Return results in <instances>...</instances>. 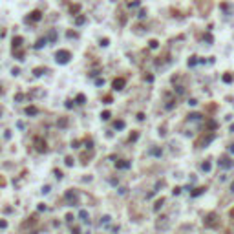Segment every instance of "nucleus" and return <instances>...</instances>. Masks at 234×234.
<instances>
[{
  "instance_id": "1",
  "label": "nucleus",
  "mask_w": 234,
  "mask_h": 234,
  "mask_svg": "<svg viewBox=\"0 0 234 234\" xmlns=\"http://www.w3.org/2000/svg\"><path fill=\"white\" fill-rule=\"evenodd\" d=\"M55 59H57V62H60V64H66V62L72 59V53L66 51V50H60V51L55 53Z\"/></svg>"
},
{
  "instance_id": "2",
  "label": "nucleus",
  "mask_w": 234,
  "mask_h": 234,
  "mask_svg": "<svg viewBox=\"0 0 234 234\" xmlns=\"http://www.w3.org/2000/svg\"><path fill=\"white\" fill-rule=\"evenodd\" d=\"M220 165H221L223 168H230V167H234V161H230L229 157H221V159H220Z\"/></svg>"
},
{
  "instance_id": "3",
  "label": "nucleus",
  "mask_w": 234,
  "mask_h": 234,
  "mask_svg": "<svg viewBox=\"0 0 234 234\" xmlns=\"http://www.w3.org/2000/svg\"><path fill=\"white\" fill-rule=\"evenodd\" d=\"M40 17H42L40 11H33V13H31L29 17L26 18V22H35V20H40Z\"/></svg>"
},
{
  "instance_id": "4",
  "label": "nucleus",
  "mask_w": 234,
  "mask_h": 234,
  "mask_svg": "<svg viewBox=\"0 0 234 234\" xmlns=\"http://www.w3.org/2000/svg\"><path fill=\"white\" fill-rule=\"evenodd\" d=\"M35 145L38 148V152H46V150H48V148H46V143L42 141V139H35Z\"/></svg>"
},
{
  "instance_id": "5",
  "label": "nucleus",
  "mask_w": 234,
  "mask_h": 234,
  "mask_svg": "<svg viewBox=\"0 0 234 234\" xmlns=\"http://www.w3.org/2000/svg\"><path fill=\"white\" fill-rule=\"evenodd\" d=\"M124 86V79H115L113 81V90H123Z\"/></svg>"
},
{
  "instance_id": "6",
  "label": "nucleus",
  "mask_w": 234,
  "mask_h": 234,
  "mask_svg": "<svg viewBox=\"0 0 234 234\" xmlns=\"http://www.w3.org/2000/svg\"><path fill=\"white\" fill-rule=\"evenodd\" d=\"M26 113H28V115H35V113H37V108H35V106H28V108H26Z\"/></svg>"
},
{
  "instance_id": "7",
  "label": "nucleus",
  "mask_w": 234,
  "mask_h": 234,
  "mask_svg": "<svg viewBox=\"0 0 234 234\" xmlns=\"http://www.w3.org/2000/svg\"><path fill=\"white\" fill-rule=\"evenodd\" d=\"M20 44H22V38H20V37H15V38H13V48H18Z\"/></svg>"
},
{
  "instance_id": "8",
  "label": "nucleus",
  "mask_w": 234,
  "mask_h": 234,
  "mask_svg": "<svg viewBox=\"0 0 234 234\" xmlns=\"http://www.w3.org/2000/svg\"><path fill=\"white\" fill-rule=\"evenodd\" d=\"M232 79H234V77H232L230 73H225V75H223V81H225V82H232Z\"/></svg>"
},
{
  "instance_id": "9",
  "label": "nucleus",
  "mask_w": 234,
  "mask_h": 234,
  "mask_svg": "<svg viewBox=\"0 0 234 234\" xmlns=\"http://www.w3.org/2000/svg\"><path fill=\"white\" fill-rule=\"evenodd\" d=\"M79 216L82 218L84 221H88V220H86V218H88V212H86V210H81V214H79Z\"/></svg>"
},
{
  "instance_id": "10",
  "label": "nucleus",
  "mask_w": 234,
  "mask_h": 234,
  "mask_svg": "<svg viewBox=\"0 0 234 234\" xmlns=\"http://www.w3.org/2000/svg\"><path fill=\"white\" fill-rule=\"evenodd\" d=\"M84 101H86V97H84V95H79V97H77V103H79V104H84Z\"/></svg>"
},
{
  "instance_id": "11",
  "label": "nucleus",
  "mask_w": 234,
  "mask_h": 234,
  "mask_svg": "<svg viewBox=\"0 0 234 234\" xmlns=\"http://www.w3.org/2000/svg\"><path fill=\"white\" fill-rule=\"evenodd\" d=\"M84 20H86V18H84V17H77V20H75V24H84Z\"/></svg>"
},
{
  "instance_id": "12",
  "label": "nucleus",
  "mask_w": 234,
  "mask_h": 234,
  "mask_svg": "<svg viewBox=\"0 0 234 234\" xmlns=\"http://www.w3.org/2000/svg\"><path fill=\"white\" fill-rule=\"evenodd\" d=\"M44 44H46V40H44V38H42V40H38V42L35 44V48H42Z\"/></svg>"
},
{
  "instance_id": "13",
  "label": "nucleus",
  "mask_w": 234,
  "mask_h": 234,
  "mask_svg": "<svg viewBox=\"0 0 234 234\" xmlns=\"http://www.w3.org/2000/svg\"><path fill=\"white\" fill-rule=\"evenodd\" d=\"M148 44H150V48H157V46H159V42H157V40H150Z\"/></svg>"
},
{
  "instance_id": "14",
  "label": "nucleus",
  "mask_w": 234,
  "mask_h": 234,
  "mask_svg": "<svg viewBox=\"0 0 234 234\" xmlns=\"http://www.w3.org/2000/svg\"><path fill=\"white\" fill-rule=\"evenodd\" d=\"M115 128H124V121H117L115 123Z\"/></svg>"
},
{
  "instance_id": "15",
  "label": "nucleus",
  "mask_w": 234,
  "mask_h": 234,
  "mask_svg": "<svg viewBox=\"0 0 234 234\" xmlns=\"http://www.w3.org/2000/svg\"><path fill=\"white\" fill-rule=\"evenodd\" d=\"M42 72H46L44 68H37V69H35V75H42Z\"/></svg>"
},
{
  "instance_id": "16",
  "label": "nucleus",
  "mask_w": 234,
  "mask_h": 234,
  "mask_svg": "<svg viewBox=\"0 0 234 234\" xmlns=\"http://www.w3.org/2000/svg\"><path fill=\"white\" fill-rule=\"evenodd\" d=\"M7 227V221L6 220H0V229H6Z\"/></svg>"
},
{
  "instance_id": "17",
  "label": "nucleus",
  "mask_w": 234,
  "mask_h": 234,
  "mask_svg": "<svg viewBox=\"0 0 234 234\" xmlns=\"http://www.w3.org/2000/svg\"><path fill=\"white\" fill-rule=\"evenodd\" d=\"M101 117H103V119H104V121H106V119H110V112H104V113H103V115H101Z\"/></svg>"
},
{
  "instance_id": "18",
  "label": "nucleus",
  "mask_w": 234,
  "mask_h": 234,
  "mask_svg": "<svg viewBox=\"0 0 234 234\" xmlns=\"http://www.w3.org/2000/svg\"><path fill=\"white\" fill-rule=\"evenodd\" d=\"M189 104H190V106H196V104H198V101H196V99H190V101H189Z\"/></svg>"
},
{
  "instance_id": "19",
  "label": "nucleus",
  "mask_w": 234,
  "mask_h": 234,
  "mask_svg": "<svg viewBox=\"0 0 234 234\" xmlns=\"http://www.w3.org/2000/svg\"><path fill=\"white\" fill-rule=\"evenodd\" d=\"M139 17L145 18V17H146V11H145V9H141V11H139Z\"/></svg>"
},
{
  "instance_id": "20",
  "label": "nucleus",
  "mask_w": 234,
  "mask_h": 234,
  "mask_svg": "<svg viewBox=\"0 0 234 234\" xmlns=\"http://www.w3.org/2000/svg\"><path fill=\"white\" fill-rule=\"evenodd\" d=\"M189 64H190V66H194V64H196V57H192V59L189 60Z\"/></svg>"
},
{
  "instance_id": "21",
  "label": "nucleus",
  "mask_w": 234,
  "mask_h": 234,
  "mask_svg": "<svg viewBox=\"0 0 234 234\" xmlns=\"http://www.w3.org/2000/svg\"><path fill=\"white\" fill-rule=\"evenodd\" d=\"M66 165H73V159L72 157H66Z\"/></svg>"
},
{
  "instance_id": "22",
  "label": "nucleus",
  "mask_w": 234,
  "mask_h": 234,
  "mask_svg": "<svg viewBox=\"0 0 234 234\" xmlns=\"http://www.w3.org/2000/svg\"><path fill=\"white\" fill-rule=\"evenodd\" d=\"M101 46H108V38H103V40H101Z\"/></svg>"
},
{
  "instance_id": "23",
  "label": "nucleus",
  "mask_w": 234,
  "mask_h": 234,
  "mask_svg": "<svg viewBox=\"0 0 234 234\" xmlns=\"http://www.w3.org/2000/svg\"><path fill=\"white\" fill-rule=\"evenodd\" d=\"M230 152H232V154H234V145H232V146H230Z\"/></svg>"
},
{
  "instance_id": "24",
  "label": "nucleus",
  "mask_w": 234,
  "mask_h": 234,
  "mask_svg": "<svg viewBox=\"0 0 234 234\" xmlns=\"http://www.w3.org/2000/svg\"><path fill=\"white\" fill-rule=\"evenodd\" d=\"M0 185H4V179H2V177H0Z\"/></svg>"
},
{
  "instance_id": "25",
  "label": "nucleus",
  "mask_w": 234,
  "mask_h": 234,
  "mask_svg": "<svg viewBox=\"0 0 234 234\" xmlns=\"http://www.w3.org/2000/svg\"><path fill=\"white\" fill-rule=\"evenodd\" d=\"M0 95H2V90H0Z\"/></svg>"
}]
</instances>
